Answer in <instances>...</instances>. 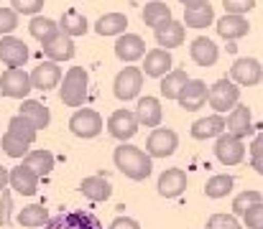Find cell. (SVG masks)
<instances>
[{"instance_id": "cell-1", "label": "cell", "mask_w": 263, "mask_h": 229, "mask_svg": "<svg viewBox=\"0 0 263 229\" xmlns=\"http://www.w3.org/2000/svg\"><path fill=\"white\" fill-rule=\"evenodd\" d=\"M112 160H115V168H118L123 176L133 178V181H143V178H148L151 171H154L151 155L143 153L141 148H136V145H128V143H120V145L115 148Z\"/></svg>"}, {"instance_id": "cell-2", "label": "cell", "mask_w": 263, "mask_h": 229, "mask_svg": "<svg viewBox=\"0 0 263 229\" xmlns=\"http://www.w3.org/2000/svg\"><path fill=\"white\" fill-rule=\"evenodd\" d=\"M87 84H89L87 72H85L82 67H72V69L64 74V84H62V92H59L62 102H64L67 107H80V105H85V99H87Z\"/></svg>"}, {"instance_id": "cell-3", "label": "cell", "mask_w": 263, "mask_h": 229, "mask_svg": "<svg viewBox=\"0 0 263 229\" xmlns=\"http://www.w3.org/2000/svg\"><path fill=\"white\" fill-rule=\"evenodd\" d=\"M238 99H240V87L233 79H217L210 87V105L217 115H222L228 110L233 112L238 107Z\"/></svg>"}, {"instance_id": "cell-4", "label": "cell", "mask_w": 263, "mask_h": 229, "mask_svg": "<svg viewBox=\"0 0 263 229\" xmlns=\"http://www.w3.org/2000/svg\"><path fill=\"white\" fill-rule=\"evenodd\" d=\"M31 89H33L31 74H26L23 69H8L0 74V94H5V97L26 99Z\"/></svg>"}, {"instance_id": "cell-5", "label": "cell", "mask_w": 263, "mask_h": 229, "mask_svg": "<svg viewBox=\"0 0 263 229\" xmlns=\"http://www.w3.org/2000/svg\"><path fill=\"white\" fill-rule=\"evenodd\" d=\"M69 130L77 135V138H97L100 133H102V117H100V112H95V110H77L72 117H69Z\"/></svg>"}, {"instance_id": "cell-6", "label": "cell", "mask_w": 263, "mask_h": 229, "mask_svg": "<svg viewBox=\"0 0 263 229\" xmlns=\"http://www.w3.org/2000/svg\"><path fill=\"white\" fill-rule=\"evenodd\" d=\"M215 155L222 165H238L246 158V143L240 138L230 135V133H222L215 140Z\"/></svg>"}, {"instance_id": "cell-7", "label": "cell", "mask_w": 263, "mask_h": 229, "mask_svg": "<svg viewBox=\"0 0 263 229\" xmlns=\"http://www.w3.org/2000/svg\"><path fill=\"white\" fill-rule=\"evenodd\" d=\"M176 148H179V135L169 128H156L146 143V153L151 158H169L176 153Z\"/></svg>"}, {"instance_id": "cell-8", "label": "cell", "mask_w": 263, "mask_h": 229, "mask_svg": "<svg viewBox=\"0 0 263 229\" xmlns=\"http://www.w3.org/2000/svg\"><path fill=\"white\" fill-rule=\"evenodd\" d=\"M230 76L240 87H256V84H261L263 79V67L258 59L243 56V59H235V64L230 67Z\"/></svg>"}, {"instance_id": "cell-9", "label": "cell", "mask_w": 263, "mask_h": 229, "mask_svg": "<svg viewBox=\"0 0 263 229\" xmlns=\"http://www.w3.org/2000/svg\"><path fill=\"white\" fill-rule=\"evenodd\" d=\"M46 229H105V227L89 212H62L59 217H54L46 224Z\"/></svg>"}, {"instance_id": "cell-10", "label": "cell", "mask_w": 263, "mask_h": 229, "mask_svg": "<svg viewBox=\"0 0 263 229\" xmlns=\"http://www.w3.org/2000/svg\"><path fill=\"white\" fill-rule=\"evenodd\" d=\"M138 117H136V112H130V110H115L112 115H110V120H107V130H110V135L112 138H118V140H130L136 133H138Z\"/></svg>"}, {"instance_id": "cell-11", "label": "cell", "mask_w": 263, "mask_h": 229, "mask_svg": "<svg viewBox=\"0 0 263 229\" xmlns=\"http://www.w3.org/2000/svg\"><path fill=\"white\" fill-rule=\"evenodd\" d=\"M112 87H115V97L123 99V102H128V99L138 97V92L143 87V72L136 69V67H125L120 74L115 76V84Z\"/></svg>"}, {"instance_id": "cell-12", "label": "cell", "mask_w": 263, "mask_h": 229, "mask_svg": "<svg viewBox=\"0 0 263 229\" xmlns=\"http://www.w3.org/2000/svg\"><path fill=\"white\" fill-rule=\"evenodd\" d=\"M0 61L8 69H21L28 61V46L15 36H3L0 38Z\"/></svg>"}, {"instance_id": "cell-13", "label": "cell", "mask_w": 263, "mask_h": 229, "mask_svg": "<svg viewBox=\"0 0 263 229\" xmlns=\"http://www.w3.org/2000/svg\"><path fill=\"white\" fill-rule=\"evenodd\" d=\"M179 107L186 110V112H194L199 107H204V102H210V89L202 79H189V84L181 89L179 94Z\"/></svg>"}, {"instance_id": "cell-14", "label": "cell", "mask_w": 263, "mask_h": 229, "mask_svg": "<svg viewBox=\"0 0 263 229\" xmlns=\"http://www.w3.org/2000/svg\"><path fill=\"white\" fill-rule=\"evenodd\" d=\"M115 56L120 61H138L141 56H146V41L136 33H123L115 41Z\"/></svg>"}, {"instance_id": "cell-15", "label": "cell", "mask_w": 263, "mask_h": 229, "mask_svg": "<svg viewBox=\"0 0 263 229\" xmlns=\"http://www.w3.org/2000/svg\"><path fill=\"white\" fill-rule=\"evenodd\" d=\"M39 178L41 176L36 171H31L26 163L10 168V189H15L21 196H33L36 189H39Z\"/></svg>"}, {"instance_id": "cell-16", "label": "cell", "mask_w": 263, "mask_h": 229, "mask_svg": "<svg viewBox=\"0 0 263 229\" xmlns=\"http://www.w3.org/2000/svg\"><path fill=\"white\" fill-rule=\"evenodd\" d=\"M31 81H33V89H41V92H49L54 87H59L62 81V69L57 67V61H41L39 67H33L31 72Z\"/></svg>"}, {"instance_id": "cell-17", "label": "cell", "mask_w": 263, "mask_h": 229, "mask_svg": "<svg viewBox=\"0 0 263 229\" xmlns=\"http://www.w3.org/2000/svg\"><path fill=\"white\" fill-rule=\"evenodd\" d=\"M222 133H228V120L222 115H210V117H202L192 125V138L194 140H210V138H220Z\"/></svg>"}, {"instance_id": "cell-18", "label": "cell", "mask_w": 263, "mask_h": 229, "mask_svg": "<svg viewBox=\"0 0 263 229\" xmlns=\"http://www.w3.org/2000/svg\"><path fill=\"white\" fill-rule=\"evenodd\" d=\"M186 183H189V178H186V173L181 168H169V171H164L159 176V194L164 199H176V196L184 194Z\"/></svg>"}, {"instance_id": "cell-19", "label": "cell", "mask_w": 263, "mask_h": 229, "mask_svg": "<svg viewBox=\"0 0 263 229\" xmlns=\"http://www.w3.org/2000/svg\"><path fill=\"white\" fill-rule=\"evenodd\" d=\"M172 54L166 49H154L146 54V61H143V74L154 76V79H164V76L172 72Z\"/></svg>"}, {"instance_id": "cell-20", "label": "cell", "mask_w": 263, "mask_h": 229, "mask_svg": "<svg viewBox=\"0 0 263 229\" xmlns=\"http://www.w3.org/2000/svg\"><path fill=\"white\" fill-rule=\"evenodd\" d=\"M189 54H192V61L199 64V67H204V69H207V67H215V61H217V56H220L215 41L207 38V36L194 38L192 46H189Z\"/></svg>"}, {"instance_id": "cell-21", "label": "cell", "mask_w": 263, "mask_h": 229, "mask_svg": "<svg viewBox=\"0 0 263 229\" xmlns=\"http://www.w3.org/2000/svg\"><path fill=\"white\" fill-rule=\"evenodd\" d=\"M248 31H251V23L246 20V15H230V13H225L217 20V33L222 38H228V41H238V38L248 36Z\"/></svg>"}, {"instance_id": "cell-22", "label": "cell", "mask_w": 263, "mask_h": 229, "mask_svg": "<svg viewBox=\"0 0 263 229\" xmlns=\"http://www.w3.org/2000/svg\"><path fill=\"white\" fill-rule=\"evenodd\" d=\"M253 130V115H251V107L246 105H238L230 115H228V133L235 135V138H248Z\"/></svg>"}, {"instance_id": "cell-23", "label": "cell", "mask_w": 263, "mask_h": 229, "mask_svg": "<svg viewBox=\"0 0 263 229\" xmlns=\"http://www.w3.org/2000/svg\"><path fill=\"white\" fill-rule=\"evenodd\" d=\"M136 117L146 128H159L161 125V117H164L161 102L156 97H141L138 99V107H136Z\"/></svg>"}, {"instance_id": "cell-24", "label": "cell", "mask_w": 263, "mask_h": 229, "mask_svg": "<svg viewBox=\"0 0 263 229\" xmlns=\"http://www.w3.org/2000/svg\"><path fill=\"white\" fill-rule=\"evenodd\" d=\"M28 31H31V36L44 46V44H49V41H54L59 33H62V28H59V23L57 20H51V18H46V15H33L31 18V23H28Z\"/></svg>"}, {"instance_id": "cell-25", "label": "cell", "mask_w": 263, "mask_h": 229, "mask_svg": "<svg viewBox=\"0 0 263 229\" xmlns=\"http://www.w3.org/2000/svg\"><path fill=\"white\" fill-rule=\"evenodd\" d=\"M80 191L85 194V199L95 201V204H100V201L110 199L112 186H110V181H107V178H102V176H87V178H82Z\"/></svg>"}, {"instance_id": "cell-26", "label": "cell", "mask_w": 263, "mask_h": 229, "mask_svg": "<svg viewBox=\"0 0 263 229\" xmlns=\"http://www.w3.org/2000/svg\"><path fill=\"white\" fill-rule=\"evenodd\" d=\"M41 49H44V54H46L51 61H69V59L74 56V41H72V36H67V33H59L54 41L44 44Z\"/></svg>"}, {"instance_id": "cell-27", "label": "cell", "mask_w": 263, "mask_h": 229, "mask_svg": "<svg viewBox=\"0 0 263 229\" xmlns=\"http://www.w3.org/2000/svg\"><path fill=\"white\" fill-rule=\"evenodd\" d=\"M184 36H186V31H184V23H179V20H172V23L156 28V44L161 49H166V51L181 46L184 44Z\"/></svg>"}, {"instance_id": "cell-28", "label": "cell", "mask_w": 263, "mask_h": 229, "mask_svg": "<svg viewBox=\"0 0 263 229\" xmlns=\"http://www.w3.org/2000/svg\"><path fill=\"white\" fill-rule=\"evenodd\" d=\"M172 20H174V18H172V8H169L166 3H161V0H151V3L143 8V23L151 26L154 31L161 28V26H166V23H172Z\"/></svg>"}, {"instance_id": "cell-29", "label": "cell", "mask_w": 263, "mask_h": 229, "mask_svg": "<svg viewBox=\"0 0 263 229\" xmlns=\"http://www.w3.org/2000/svg\"><path fill=\"white\" fill-rule=\"evenodd\" d=\"M125 26H128V18L123 13H105V15L97 18L95 31L100 36H123L125 33Z\"/></svg>"}, {"instance_id": "cell-30", "label": "cell", "mask_w": 263, "mask_h": 229, "mask_svg": "<svg viewBox=\"0 0 263 229\" xmlns=\"http://www.w3.org/2000/svg\"><path fill=\"white\" fill-rule=\"evenodd\" d=\"M21 115L28 117L39 130L49 128V122H51V112H49V107H44V105L36 102V99H23V105H21Z\"/></svg>"}, {"instance_id": "cell-31", "label": "cell", "mask_w": 263, "mask_h": 229, "mask_svg": "<svg viewBox=\"0 0 263 229\" xmlns=\"http://www.w3.org/2000/svg\"><path fill=\"white\" fill-rule=\"evenodd\" d=\"M59 28H62V33H67V36H85L89 28L87 18L80 13V10H67V13H62V18H59Z\"/></svg>"}, {"instance_id": "cell-32", "label": "cell", "mask_w": 263, "mask_h": 229, "mask_svg": "<svg viewBox=\"0 0 263 229\" xmlns=\"http://www.w3.org/2000/svg\"><path fill=\"white\" fill-rule=\"evenodd\" d=\"M186 84H189V76H186V72H181V69L169 72V74L161 79V84H159L161 97H166V99H179V94H181V89H184Z\"/></svg>"}, {"instance_id": "cell-33", "label": "cell", "mask_w": 263, "mask_h": 229, "mask_svg": "<svg viewBox=\"0 0 263 229\" xmlns=\"http://www.w3.org/2000/svg\"><path fill=\"white\" fill-rule=\"evenodd\" d=\"M8 133L13 135V138H18V140H23V143H33L36 140V135H39V128L28 120V117H23V115H15V117H10V122H8Z\"/></svg>"}, {"instance_id": "cell-34", "label": "cell", "mask_w": 263, "mask_h": 229, "mask_svg": "<svg viewBox=\"0 0 263 229\" xmlns=\"http://www.w3.org/2000/svg\"><path fill=\"white\" fill-rule=\"evenodd\" d=\"M49 222H51L49 212L41 204H31V206H23L18 212V224H23V227H46Z\"/></svg>"}, {"instance_id": "cell-35", "label": "cell", "mask_w": 263, "mask_h": 229, "mask_svg": "<svg viewBox=\"0 0 263 229\" xmlns=\"http://www.w3.org/2000/svg\"><path fill=\"white\" fill-rule=\"evenodd\" d=\"M233 186H235V178H233V176L217 173V176H212V178L207 181L204 194H207V199H225V196L233 191Z\"/></svg>"}, {"instance_id": "cell-36", "label": "cell", "mask_w": 263, "mask_h": 229, "mask_svg": "<svg viewBox=\"0 0 263 229\" xmlns=\"http://www.w3.org/2000/svg\"><path fill=\"white\" fill-rule=\"evenodd\" d=\"M23 163H26L31 171H36L39 176H49V173L54 171V155L49 151H31L23 158Z\"/></svg>"}, {"instance_id": "cell-37", "label": "cell", "mask_w": 263, "mask_h": 229, "mask_svg": "<svg viewBox=\"0 0 263 229\" xmlns=\"http://www.w3.org/2000/svg\"><path fill=\"white\" fill-rule=\"evenodd\" d=\"M212 20H215L212 5H202V8L184 10V26H186V28H207Z\"/></svg>"}, {"instance_id": "cell-38", "label": "cell", "mask_w": 263, "mask_h": 229, "mask_svg": "<svg viewBox=\"0 0 263 229\" xmlns=\"http://www.w3.org/2000/svg\"><path fill=\"white\" fill-rule=\"evenodd\" d=\"M263 201V194L261 191H240L235 199H233V214L235 217H246V212L251 209V206H256V204H261Z\"/></svg>"}, {"instance_id": "cell-39", "label": "cell", "mask_w": 263, "mask_h": 229, "mask_svg": "<svg viewBox=\"0 0 263 229\" xmlns=\"http://www.w3.org/2000/svg\"><path fill=\"white\" fill-rule=\"evenodd\" d=\"M0 145H3L5 155H10V158H26V155L31 153V151H28V143H23V140L13 138L10 133H8V135H3Z\"/></svg>"}, {"instance_id": "cell-40", "label": "cell", "mask_w": 263, "mask_h": 229, "mask_svg": "<svg viewBox=\"0 0 263 229\" xmlns=\"http://www.w3.org/2000/svg\"><path fill=\"white\" fill-rule=\"evenodd\" d=\"M204 229H243L235 214H212Z\"/></svg>"}, {"instance_id": "cell-41", "label": "cell", "mask_w": 263, "mask_h": 229, "mask_svg": "<svg viewBox=\"0 0 263 229\" xmlns=\"http://www.w3.org/2000/svg\"><path fill=\"white\" fill-rule=\"evenodd\" d=\"M18 28V13L13 8H0V36H10Z\"/></svg>"}, {"instance_id": "cell-42", "label": "cell", "mask_w": 263, "mask_h": 229, "mask_svg": "<svg viewBox=\"0 0 263 229\" xmlns=\"http://www.w3.org/2000/svg\"><path fill=\"white\" fill-rule=\"evenodd\" d=\"M222 5H225V13L230 15H246L248 10L256 8V0H222Z\"/></svg>"}, {"instance_id": "cell-43", "label": "cell", "mask_w": 263, "mask_h": 229, "mask_svg": "<svg viewBox=\"0 0 263 229\" xmlns=\"http://www.w3.org/2000/svg\"><path fill=\"white\" fill-rule=\"evenodd\" d=\"M251 165L263 176V133H258L251 143Z\"/></svg>"}, {"instance_id": "cell-44", "label": "cell", "mask_w": 263, "mask_h": 229, "mask_svg": "<svg viewBox=\"0 0 263 229\" xmlns=\"http://www.w3.org/2000/svg\"><path fill=\"white\" fill-rule=\"evenodd\" d=\"M243 224H246L248 229H263V201L261 204H256V206H251V209L246 212Z\"/></svg>"}, {"instance_id": "cell-45", "label": "cell", "mask_w": 263, "mask_h": 229, "mask_svg": "<svg viewBox=\"0 0 263 229\" xmlns=\"http://www.w3.org/2000/svg\"><path fill=\"white\" fill-rule=\"evenodd\" d=\"M44 8V0H13V10L23 15H36Z\"/></svg>"}, {"instance_id": "cell-46", "label": "cell", "mask_w": 263, "mask_h": 229, "mask_svg": "<svg viewBox=\"0 0 263 229\" xmlns=\"http://www.w3.org/2000/svg\"><path fill=\"white\" fill-rule=\"evenodd\" d=\"M10 194L8 191H3V199H0V227H8V222H10Z\"/></svg>"}, {"instance_id": "cell-47", "label": "cell", "mask_w": 263, "mask_h": 229, "mask_svg": "<svg viewBox=\"0 0 263 229\" xmlns=\"http://www.w3.org/2000/svg\"><path fill=\"white\" fill-rule=\"evenodd\" d=\"M110 229H141V224H138L136 219H130V217H118V219L110 224Z\"/></svg>"}, {"instance_id": "cell-48", "label": "cell", "mask_w": 263, "mask_h": 229, "mask_svg": "<svg viewBox=\"0 0 263 229\" xmlns=\"http://www.w3.org/2000/svg\"><path fill=\"white\" fill-rule=\"evenodd\" d=\"M184 5V10H192V8H202V5H210V0H179Z\"/></svg>"}, {"instance_id": "cell-49", "label": "cell", "mask_w": 263, "mask_h": 229, "mask_svg": "<svg viewBox=\"0 0 263 229\" xmlns=\"http://www.w3.org/2000/svg\"><path fill=\"white\" fill-rule=\"evenodd\" d=\"M10 183V171L0 165V191H5V186Z\"/></svg>"}]
</instances>
